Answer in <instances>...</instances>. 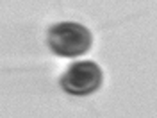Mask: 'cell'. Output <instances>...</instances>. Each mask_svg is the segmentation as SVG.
<instances>
[{
    "instance_id": "cell-1",
    "label": "cell",
    "mask_w": 157,
    "mask_h": 118,
    "mask_svg": "<svg viewBox=\"0 0 157 118\" xmlns=\"http://www.w3.org/2000/svg\"><path fill=\"white\" fill-rule=\"evenodd\" d=\"M91 30L77 22H61L48 29V47L63 57H78L91 49Z\"/></svg>"
},
{
    "instance_id": "cell-2",
    "label": "cell",
    "mask_w": 157,
    "mask_h": 118,
    "mask_svg": "<svg viewBox=\"0 0 157 118\" xmlns=\"http://www.w3.org/2000/svg\"><path fill=\"white\" fill-rule=\"evenodd\" d=\"M104 82V73L93 61H75L61 75V88L68 95L86 97L100 89Z\"/></svg>"
}]
</instances>
